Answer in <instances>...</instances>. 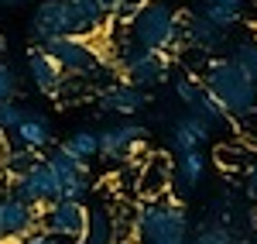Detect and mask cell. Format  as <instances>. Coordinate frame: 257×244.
<instances>
[{
  "label": "cell",
  "instance_id": "cell-21",
  "mask_svg": "<svg viewBox=\"0 0 257 244\" xmlns=\"http://www.w3.org/2000/svg\"><path fill=\"white\" fill-rule=\"evenodd\" d=\"M65 155H72V158H79V162H93L99 155V131H89V127H82L76 134H69L65 141L59 144Z\"/></svg>",
  "mask_w": 257,
  "mask_h": 244
},
{
  "label": "cell",
  "instance_id": "cell-10",
  "mask_svg": "<svg viewBox=\"0 0 257 244\" xmlns=\"http://www.w3.org/2000/svg\"><path fill=\"white\" fill-rule=\"evenodd\" d=\"M148 144V127L138 121H120L106 131H99V158L106 162H131Z\"/></svg>",
  "mask_w": 257,
  "mask_h": 244
},
{
  "label": "cell",
  "instance_id": "cell-27",
  "mask_svg": "<svg viewBox=\"0 0 257 244\" xmlns=\"http://www.w3.org/2000/svg\"><path fill=\"white\" fill-rule=\"evenodd\" d=\"M233 59H237L240 69L257 83V38L254 41H240L237 48H233Z\"/></svg>",
  "mask_w": 257,
  "mask_h": 244
},
{
  "label": "cell",
  "instance_id": "cell-22",
  "mask_svg": "<svg viewBox=\"0 0 257 244\" xmlns=\"http://www.w3.org/2000/svg\"><path fill=\"white\" fill-rule=\"evenodd\" d=\"M257 155L247 148V144H219L216 155H213V162L223 169V172H240V169H250Z\"/></svg>",
  "mask_w": 257,
  "mask_h": 244
},
{
  "label": "cell",
  "instance_id": "cell-2",
  "mask_svg": "<svg viewBox=\"0 0 257 244\" xmlns=\"http://www.w3.org/2000/svg\"><path fill=\"white\" fill-rule=\"evenodd\" d=\"M202 83L216 93V100L226 107V114L237 117H254L257 114V83L240 69L233 55L223 59H209L202 69Z\"/></svg>",
  "mask_w": 257,
  "mask_h": 244
},
{
  "label": "cell",
  "instance_id": "cell-31",
  "mask_svg": "<svg viewBox=\"0 0 257 244\" xmlns=\"http://www.w3.org/2000/svg\"><path fill=\"white\" fill-rule=\"evenodd\" d=\"M24 244H72V241H65V237H55V234H48V230H38L35 237H28Z\"/></svg>",
  "mask_w": 257,
  "mask_h": 244
},
{
  "label": "cell",
  "instance_id": "cell-36",
  "mask_svg": "<svg viewBox=\"0 0 257 244\" xmlns=\"http://www.w3.org/2000/svg\"><path fill=\"white\" fill-rule=\"evenodd\" d=\"M14 4H21V0H14Z\"/></svg>",
  "mask_w": 257,
  "mask_h": 244
},
{
  "label": "cell",
  "instance_id": "cell-7",
  "mask_svg": "<svg viewBox=\"0 0 257 244\" xmlns=\"http://www.w3.org/2000/svg\"><path fill=\"white\" fill-rule=\"evenodd\" d=\"M41 230V210L14 193H0V244H24Z\"/></svg>",
  "mask_w": 257,
  "mask_h": 244
},
{
  "label": "cell",
  "instance_id": "cell-24",
  "mask_svg": "<svg viewBox=\"0 0 257 244\" xmlns=\"http://www.w3.org/2000/svg\"><path fill=\"white\" fill-rule=\"evenodd\" d=\"M202 14L213 21L219 31H233V28L240 24V11H233V7H223V4H209V0H206Z\"/></svg>",
  "mask_w": 257,
  "mask_h": 244
},
{
  "label": "cell",
  "instance_id": "cell-8",
  "mask_svg": "<svg viewBox=\"0 0 257 244\" xmlns=\"http://www.w3.org/2000/svg\"><path fill=\"white\" fill-rule=\"evenodd\" d=\"M11 193H14V196H21L24 203L38 206V210H45L48 203L62 200L59 179H55V172H52L48 158H38L31 169H24L21 176H14V179H11Z\"/></svg>",
  "mask_w": 257,
  "mask_h": 244
},
{
  "label": "cell",
  "instance_id": "cell-34",
  "mask_svg": "<svg viewBox=\"0 0 257 244\" xmlns=\"http://www.w3.org/2000/svg\"><path fill=\"white\" fill-rule=\"evenodd\" d=\"M4 134H7V131L0 127V155H4V148H7V141H4Z\"/></svg>",
  "mask_w": 257,
  "mask_h": 244
},
{
  "label": "cell",
  "instance_id": "cell-9",
  "mask_svg": "<svg viewBox=\"0 0 257 244\" xmlns=\"http://www.w3.org/2000/svg\"><path fill=\"white\" fill-rule=\"evenodd\" d=\"M86 224H89V206L86 200H55L41 210V230L55 234V237H65V241H79L86 234Z\"/></svg>",
  "mask_w": 257,
  "mask_h": 244
},
{
  "label": "cell",
  "instance_id": "cell-1",
  "mask_svg": "<svg viewBox=\"0 0 257 244\" xmlns=\"http://www.w3.org/2000/svg\"><path fill=\"white\" fill-rule=\"evenodd\" d=\"M127 41L151 52H178L185 45V21L168 0H144L127 21Z\"/></svg>",
  "mask_w": 257,
  "mask_h": 244
},
{
  "label": "cell",
  "instance_id": "cell-30",
  "mask_svg": "<svg viewBox=\"0 0 257 244\" xmlns=\"http://www.w3.org/2000/svg\"><path fill=\"white\" fill-rule=\"evenodd\" d=\"M96 4L106 11V18H120V14H127L131 7H141L144 0H96Z\"/></svg>",
  "mask_w": 257,
  "mask_h": 244
},
{
  "label": "cell",
  "instance_id": "cell-4",
  "mask_svg": "<svg viewBox=\"0 0 257 244\" xmlns=\"http://www.w3.org/2000/svg\"><path fill=\"white\" fill-rule=\"evenodd\" d=\"M93 31H99L96 24L79 14V7H72L69 0H41L31 14V35L38 41L52 38H89Z\"/></svg>",
  "mask_w": 257,
  "mask_h": 244
},
{
  "label": "cell",
  "instance_id": "cell-11",
  "mask_svg": "<svg viewBox=\"0 0 257 244\" xmlns=\"http://www.w3.org/2000/svg\"><path fill=\"white\" fill-rule=\"evenodd\" d=\"M48 165H52V172L59 179L62 200H86L93 193V176H89V165L86 162H79V158L65 155L62 148H55L48 155Z\"/></svg>",
  "mask_w": 257,
  "mask_h": 244
},
{
  "label": "cell",
  "instance_id": "cell-25",
  "mask_svg": "<svg viewBox=\"0 0 257 244\" xmlns=\"http://www.w3.org/2000/svg\"><path fill=\"white\" fill-rule=\"evenodd\" d=\"M189 244H237V237H233V230H230V227L209 224V227H199Z\"/></svg>",
  "mask_w": 257,
  "mask_h": 244
},
{
  "label": "cell",
  "instance_id": "cell-29",
  "mask_svg": "<svg viewBox=\"0 0 257 244\" xmlns=\"http://www.w3.org/2000/svg\"><path fill=\"white\" fill-rule=\"evenodd\" d=\"M69 4H72V7H79V14H82L86 21H89V24L103 28V21H106V11L99 7L96 0H69Z\"/></svg>",
  "mask_w": 257,
  "mask_h": 244
},
{
  "label": "cell",
  "instance_id": "cell-3",
  "mask_svg": "<svg viewBox=\"0 0 257 244\" xmlns=\"http://www.w3.org/2000/svg\"><path fill=\"white\" fill-rule=\"evenodd\" d=\"M189 213L185 206L161 196V200H141L138 220H134V244H189Z\"/></svg>",
  "mask_w": 257,
  "mask_h": 244
},
{
  "label": "cell",
  "instance_id": "cell-13",
  "mask_svg": "<svg viewBox=\"0 0 257 244\" xmlns=\"http://www.w3.org/2000/svg\"><path fill=\"white\" fill-rule=\"evenodd\" d=\"M28 76H31V83L38 86L41 93H48V97H59L62 90H65V83H69L65 69H62L41 45L28 52Z\"/></svg>",
  "mask_w": 257,
  "mask_h": 244
},
{
  "label": "cell",
  "instance_id": "cell-16",
  "mask_svg": "<svg viewBox=\"0 0 257 244\" xmlns=\"http://www.w3.org/2000/svg\"><path fill=\"white\" fill-rule=\"evenodd\" d=\"M209 131H213V127L202 121V117L185 114V117H178V121L172 124L168 144H172V151H175V155H182V151H199V148L206 144V138H209Z\"/></svg>",
  "mask_w": 257,
  "mask_h": 244
},
{
  "label": "cell",
  "instance_id": "cell-28",
  "mask_svg": "<svg viewBox=\"0 0 257 244\" xmlns=\"http://www.w3.org/2000/svg\"><path fill=\"white\" fill-rule=\"evenodd\" d=\"M14 97H18V76L7 62H0V103L14 100Z\"/></svg>",
  "mask_w": 257,
  "mask_h": 244
},
{
  "label": "cell",
  "instance_id": "cell-14",
  "mask_svg": "<svg viewBox=\"0 0 257 244\" xmlns=\"http://www.w3.org/2000/svg\"><path fill=\"white\" fill-rule=\"evenodd\" d=\"M99 107L110 110V114H120V117H134V114H141L148 107V93L141 86H134V83L117 79L99 93Z\"/></svg>",
  "mask_w": 257,
  "mask_h": 244
},
{
  "label": "cell",
  "instance_id": "cell-20",
  "mask_svg": "<svg viewBox=\"0 0 257 244\" xmlns=\"http://www.w3.org/2000/svg\"><path fill=\"white\" fill-rule=\"evenodd\" d=\"M189 114H196V117H202V121L209 124V127H216V124H226L233 121L230 114H226V107L216 100V93L202 83V90H199V97L192 100V107H189Z\"/></svg>",
  "mask_w": 257,
  "mask_h": 244
},
{
  "label": "cell",
  "instance_id": "cell-32",
  "mask_svg": "<svg viewBox=\"0 0 257 244\" xmlns=\"http://www.w3.org/2000/svg\"><path fill=\"white\" fill-rule=\"evenodd\" d=\"M247 193L257 200V158L250 162V169H247Z\"/></svg>",
  "mask_w": 257,
  "mask_h": 244
},
{
  "label": "cell",
  "instance_id": "cell-18",
  "mask_svg": "<svg viewBox=\"0 0 257 244\" xmlns=\"http://www.w3.org/2000/svg\"><path fill=\"white\" fill-rule=\"evenodd\" d=\"M223 38H226V31H219L202 11H196L192 18L185 21V45H192V48H199V52H213V48H219Z\"/></svg>",
  "mask_w": 257,
  "mask_h": 244
},
{
  "label": "cell",
  "instance_id": "cell-12",
  "mask_svg": "<svg viewBox=\"0 0 257 244\" xmlns=\"http://www.w3.org/2000/svg\"><path fill=\"white\" fill-rule=\"evenodd\" d=\"M172 179H175V162H168V155H148L138 165L134 189L141 200H161L172 189Z\"/></svg>",
  "mask_w": 257,
  "mask_h": 244
},
{
  "label": "cell",
  "instance_id": "cell-33",
  "mask_svg": "<svg viewBox=\"0 0 257 244\" xmlns=\"http://www.w3.org/2000/svg\"><path fill=\"white\" fill-rule=\"evenodd\" d=\"M209 4H223V7H233V11H243L247 0H209Z\"/></svg>",
  "mask_w": 257,
  "mask_h": 244
},
{
  "label": "cell",
  "instance_id": "cell-5",
  "mask_svg": "<svg viewBox=\"0 0 257 244\" xmlns=\"http://www.w3.org/2000/svg\"><path fill=\"white\" fill-rule=\"evenodd\" d=\"M110 65L117 69L120 79L134 83L141 90H151V86L168 79L172 59H168V52H151V48H138V45L123 41L117 48V55L110 59Z\"/></svg>",
  "mask_w": 257,
  "mask_h": 244
},
{
  "label": "cell",
  "instance_id": "cell-19",
  "mask_svg": "<svg viewBox=\"0 0 257 244\" xmlns=\"http://www.w3.org/2000/svg\"><path fill=\"white\" fill-rule=\"evenodd\" d=\"M206 172H209V162H206L202 148H199V151H182V155H175V183L178 186L196 189V186L206 179Z\"/></svg>",
  "mask_w": 257,
  "mask_h": 244
},
{
  "label": "cell",
  "instance_id": "cell-23",
  "mask_svg": "<svg viewBox=\"0 0 257 244\" xmlns=\"http://www.w3.org/2000/svg\"><path fill=\"white\" fill-rule=\"evenodd\" d=\"M38 158H41L38 151H31V148H24V144H18V148H4V155H0V169L14 179V176H21L24 169H31Z\"/></svg>",
  "mask_w": 257,
  "mask_h": 244
},
{
  "label": "cell",
  "instance_id": "cell-15",
  "mask_svg": "<svg viewBox=\"0 0 257 244\" xmlns=\"http://www.w3.org/2000/svg\"><path fill=\"white\" fill-rule=\"evenodd\" d=\"M76 244H120L117 237V217H113V203L96 200L89 206V224Z\"/></svg>",
  "mask_w": 257,
  "mask_h": 244
},
{
  "label": "cell",
  "instance_id": "cell-26",
  "mask_svg": "<svg viewBox=\"0 0 257 244\" xmlns=\"http://www.w3.org/2000/svg\"><path fill=\"white\" fill-rule=\"evenodd\" d=\"M24 117H28V107H21L18 100L0 103V127H4L7 134H14L21 124H24Z\"/></svg>",
  "mask_w": 257,
  "mask_h": 244
},
{
  "label": "cell",
  "instance_id": "cell-6",
  "mask_svg": "<svg viewBox=\"0 0 257 244\" xmlns=\"http://www.w3.org/2000/svg\"><path fill=\"white\" fill-rule=\"evenodd\" d=\"M41 48L59 62L65 69L69 79H89L103 65V52L89 38H52V41H41Z\"/></svg>",
  "mask_w": 257,
  "mask_h": 244
},
{
  "label": "cell",
  "instance_id": "cell-17",
  "mask_svg": "<svg viewBox=\"0 0 257 244\" xmlns=\"http://www.w3.org/2000/svg\"><path fill=\"white\" fill-rule=\"evenodd\" d=\"M52 141H55V134H52V117L28 110L24 124L14 131V144H24V148H31V151H41V148H48Z\"/></svg>",
  "mask_w": 257,
  "mask_h": 244
},
{
  "label": "cell",
  "instance_id": "cell-35",
  "mask_svg": "<svg viewBox=\"0 0 257 244\" xmlns=\"http://www.w3.org/2000/svg\"><path fill=\"white\" fill-rule=\"evenodd\" d=\"M0 52H4V35H0Z\"/></svg>",
  "mask_w": 257,
  "mask_h": 244
}]
</instances>
